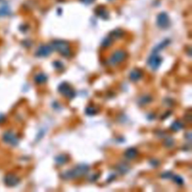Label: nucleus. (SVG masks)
I'll return each mask as SVG.
<instances>
[{"label":"nucleus","mask_w":192,"mask_h":192,"mask_svg":"<svg viewBox=\"0 0 192 192\" xmlns=\"http://www.w3.org/2000/svg\"><path fill=\"white\" fill-rule=\"evenodd\" d=\"M34 80H35V82L39 84L44 83L47 81V77L44 73H40V74H38L35 76Z\"/></svg>","instance_id":"2eb2a0df"},{"label":"nucleus","mask_w":192,"mask_h":192,"mask_svg":"<svg viewBox=\"0 0 192 192\" xmlns=\"http://www.w3.org/2000/svg\"><path fill=\"white\" fill-rule=\"evenodd\" d=\"M4 182L8 186L13 187V186H15L19 183L20 179L16 175L12 174V173H8L4 177Z\"/></svg>","instance_id":"1a4fd4ad"},{"label":"nucleus","mask_w":192,"mask_h":192,"mask_svg":"<svg viewBox=\"0 0 192 192\" xmlns=\"http://www.w3.org/2000/svg\"><path fill=\"white\" fill-rule=\"evenodd\" d=\"M172 179H173V181H174L176 183L178 184V185H182V184L184 183L183 179H182L181 177H179V176H176V175H173V177H172Z\"/></svg>","instance_id":"4be33fe9"},{"label":"nucleus","mask_w":192,"mask_h":192,"mask_svg":"<svg viewBox=\"0 0 192 192\" xmlns=\"http://www.w3.org/2000/svg\"><path fill=\"white\" fill-rule=\"evenodd\" d=\"M10 13V10H9L7 6H2L1 8H0V16L1 17H4V16H6L8 14H9Z\"/></svg>","instance_id":"412c9836"},{"label":"nucleus","mask_w":192,"mask_h":192,"mask_svg":"<svg viewBox=\"0 0 192 192\" xmlns=\"http://www.w3.org/2000/svg\"><path fill=\"white\" fill-rule=\"evenodd\" d=\"M89 167L86 164H79L72 170H69L68 171L62 173V177L65 179H74L80 178L89 172Z\"/></svg>","instance_id":"f257e3e1"},{"label":"nucleus","mask_w":192,"mask_h":192,"mask_svg":"<svg viewBox=\"0 0 192 192\" xmlns=\"http://www.w3.org/2000/svg\"><path fill=\"white\" fill-rule=\"evenodd\" d=\"M170 128H171L173 131H178L183 128V125H182V122H179V121H175L174 122H173V124L171 125V126H170Z\"/></svg>","instance_id":"f3484780"},{"label":"nucleus","mask_w":192,"mask_h":192,"mask_svg":"<svg viewBox=\"0 0 192 192\" xmlns=\"http://www.w3.org/2000/svg\"><path fill=\"white\" fill-rule=\"evenodd\" d=\"M53 65L55 66V68H58V69H60L61 68H62V64L60 62H58V61L55 62L53 63Z\"/></svg>","instance_id":"a878e982"},{"label":"nucleus","mask_w":192,"mask_h":192,"mask_svg":"<svg viewBox=\"0 0 192 192\" xmlns=\"http://www.w3.org/2000/svg\"><path fill=\"white\" fill-rule=\"evenodd\" d=\"M164 143L167 147H170L173 145V140L172 138H167Z\"/></svg>","instance_id":"393cba45"},{"label":"nucleus","mask_w":192,"mask_h":192,"mask_svg":"<svg viewBox=\"0 0 192 192\" xmlns=\"http://www.w3.org/2000/svg\"><path fill=\"white\" fill-rule=\"evenodd\" d=\"M137 150L135 148H129L125 152V157L126 158L131 160V159H134L137 156Z\"/></svg>","instance_id":"f8f14e48"},{"label":"nucleus","mask_w":192,"mask_h":192,"mask_svg":"<svg viewBox=\"0 0 192 192\" xmlns=\"http://www.w3.org/2000/svg\"><path fill=\"white\" fill-rule=\"evenodd\" d=\"M162 62V58L158 54V53H152L148 59V65L152 70L156 71L160 67Z\"/></svg>","instance_id":"39448f33"},{"label":"nucleus","mask_w":192,"mask_h":192,"mask_svg":"<svg viewBox=\"0 0 192 192\" xmlns=\"http://www.w3.org/2000/svg\"><path fill=\"white\" fill-rule=\"evenodd\" d=\"M53 51V48L51 45H41L37 50L35 54L39 57H46L50 55Z\"/></svg>","instance_id":"6e6552de"},{"label":"nucleus","mask_w":192,"mask_h":192,"mask_svg":"<svg viewBox=\"0 0 192 192\" xmlns=\"http://www.w3.org/2000/svg\"><path fill=\"white\" fill-rule=\"evenodd\" d=\"M173 174L171 172H165V173H161V177L164 179H172Z\"/></svg>","instance_id":"b1692460"},{"label":"nucleus","mask_w":192,"mask_h":192,"mask_svg":"<svg viewBox=\"0 0 192 192\" xmlns=\"http://www.w3.org/2000/svg\"><path fill=\"white\" fill-rule=\"evenodd\" d=\"M96 109L94 107H88L86 109V114L89 116H93L96 114Z\"/></svg>","instance_id":"5701e85b"},{"label":"nucleus","mask_w":192,"mask_h":192,"mask_svg":"<svg viewBox=\"0 0 192 192\" xmlns=\"http://www.w3.org/2000/svg\"><path fill=\"white\" fill-rule=\"evenodd\" d=\"M81 1L85 4H92L95 2V0H81Z\"/></svg>","instance_id":"bb28decb"},{"label":"nucleus","mask_w":192,"mask_h":192,"mask_svg":"<svg viewBox=\"0 0 192 192\" xmlns=\"http://www.w3.org/2000/svg\"><path fill=\"white\" fill-rule=\"evenodd\" d=\"M126 56H127V53H126L125 51L122 50H116L110 56V60H109V63L112 65H116L124 61L125 60Z\"/></svg>","instance_id":"20e7f679"},{"label":"nucleus","mask_w":192,"mask_h":192,"mask_svg":"<svg viewBox=\"0 0 192 192\" xmlns=\"http://www.w3.org/2000/svg\"><path fill=\"white\" fill-rule=\"evenodd\" d=\"M170 19L166 13L162 12L157 17V25L159 28L167 29L170 26Z\"/></svg>","instance_id":"0eeeda50"},{"label":"nucleus","mask_w":192,"mask_h":192,"mask_svg":"<svg viewBox=\"0 0 192 192\" xmlns=\"http://www.w3.org/2000/svg\"><path fill=\"white\" fill-rule=\"evenodd\" d=\"M113 40H114V39H112L110 36L107 37V38H106V39H105L104 40L102 41V44H101V45L103 46L104 47H110V46L112 44V43H113Z\"/></svg>","instance_id":"6ab92c4d"},{"label":"nucleus","mask_w":192,"mask_h":192,"mask_svg":"<svg viewBox=\"0 0 192 192\" xmlns=\"http://www.w3.org/2000/svg\"><path fill=\"white\" fill-rule=\"evenodd\" d=\"M53 50L60 53L62 56L65 57H68L71 56V47L67 41L62 40L54 41L51 44Z\"/></svg>","instance_id":"f03ea898"},{"label":"nucleus","mask_w":192,"mask_h":192,"mask_svg":"<svg viewBox=\"0 0 192 192\" xmlns=\"http://www.w3.org/2000/svg\"><path fill=\"white\" fill-rule=\"evenodd\" d=\"M123 35H124V32H122V30L116 29L114 30V31L112 32L111 33H110V36L113 39H119V38H121Z\"/></svg>","instance_id":"a211bd4d"},{"label":"nucleus","mask_w":192,"mask_h":192,"mask_svg":"<svg viewBox=\"0 0 192 192\" xmlns=\"http://www.w3.org/2000/svg\"><path fill=\"white\" fill-rule=\"evenodd\" d=\"M130 80L133 82H137V81H140V79L143 77V73L139 69H134L130 73Z\"/></svg>","instance_id":"9d476101"},{"label":"nucleus","mask_w":192,"mask_h":192,"mask_svg":"<svg viewBox=\"0 0 192 192\" xmlns=\"http://www.w3.org/2000/svg\"><path fill=\"white\" fill-rule=\"evenodd\" d=\"M2 139L5 143L13 146H15L19 143V138L13 131H6L4 133Z\"/></svg>","instance_id":"423d86ee"},{"label":"nucleus","mask_w":192,"mask_h":192,"mask_svg":"<svg viewBox=\"0 0 192 192\" xmlns=\"http://www.w3.org/2000/svg\"><path fill=\"white\" fill-rule=\"evenodd\" d=\"M129 166L125 164H119L116 167V170H118V172H119V173H122V174H125V173H128V170H129Z\"/></svg>","instance_id":"dca6fc26"},{"label":"nucleus","mask_w":192,"mask_h":192,"mask_svg":"<svg viewBox=\"0 0 192 192\" xmlns=\"http://www.w3.org/2000/svg\"><path fill=\"white\" fill-rule=\"evenodd\" d=\"M95 13L98 17H100L102 19H107L109 17L108 11H107L105 8L102 7V6L97 8L95 10Z\"/></svg>","instance_id":"9b49d317"},{"label":"nucleus","mask_w":192,"mask_h":192,"mask_svg":"<svg viewBox=\"0 0 192 192\" xmlns=\"http://www.w3.org/2000/svg\"><path fill=\"white\" fill-rule=\"evenodd\" d=\"M152 101V98L149 95H145L143 96L140 100V103L141 104H146L149 103Z\"/></svg>","instance_id":"aec40b11"},{"label":"nucleus","mask_w":192,"mask_h":192,"mask_svg":"<svg viewBox=\"0 0 192 192\" xmlns=\"http://www.w3.org/2000/svg\"><path fill=\"white\" fill-rule=\"evenodd\" d=\"M55 161H56V164L59 165H63L68 162V157L66 155H60L55 158Z\"/></svg>","instance_id":"4468645a"},{"label":"nucleus","mask_w":192,"mask_h":192,"mask_svg":"<svg viewBox=\"0 0 192 192\" xmlns=\"http://www.w3.org/2000/svg\"><path fill=\"white\" fill-rule=\"evenodd\" d=\"M58 90L62 95H64L66 98H70V99L73 98L75 96V92L68 83L63 82L60 83L58 87Z\"/></svg>","instance_id":"7ed1b4c3"},{"label":"nucleus","mask_w":192,"mask_h":192,"mask_svg":"<svg viewBox=\"0 0 192 192\" xmlns=\"http://www.w3.org/2000/svg\"><path fill=\"white\" fill-rule=\"evenodd\" d=\"M169 44H170V40H168V39L163 41L161 42L160 44H158L156 47H154L153 50H152V53H158L159 51L162 50L164 49L167 46L169 45Z\"/></svg>","instance_id":"ddd939ff"},{"label":"nucleus","mask_w":192,"mask_h":192,"mask_svg":"<svg viewBox=\"0 0 192 192\" xmlns=\"http://www.w3.org/2000/svg\"><path fill=\"white\" fill-rule=\"evenodd\" d=\"M110 1H112V0H110Z\"/></svg>","instance_id":"cd10ccee"}]
</instances>
